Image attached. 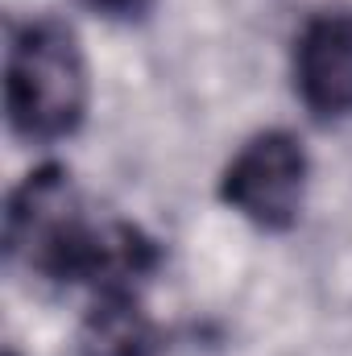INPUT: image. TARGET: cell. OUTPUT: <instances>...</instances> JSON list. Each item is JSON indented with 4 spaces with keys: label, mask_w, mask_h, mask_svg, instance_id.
Here are the masks:
<instances>
[{
    "label": "cell",
    "mask_w": 352,
    "mask_h": 356,
    "mask_svg": "<svg viewBox=\"0 0 352 356\" xmlns=\"http://www.w3.org/2000/svg\"><path fill=\"white\" fill-rule=\"evenodd\" d=\"M8 261L50 286L141 290L158 269V245L129 220L95 224L71 182V170L46 162L21 178L4 203Z\"/></svg>",
    "instance_id": "cell-1"
},
{
    "label": "cell",
    "mask_w": 352,
    "mask_h": 356,
    "mask_svg": "<svg viewBox=\"0 0 352 356\" xmlns=\"http://www.w3.org/2000/svg\"><path fill=\"white\" fill-rule=\"evenodd\" d=\"M91 79L79 33L54 17H25L8 29L4 50V112L8 129L29 145H50L79 133Z\"/></svg>",
    "instance_id": "cell-2"
},
{
    "label": "cell",
    "mask_w": 352,
    "mask_h": 356,
    "mask_svg": "<svg viewBox=\"0 0 352 356\" xmlns=\"http://www.w3.org/2000/svg\"><path fill=\"white\" fill-rule=\"evenodd\" d=\"M311 158L290 129L253 133L220 175V199L262 232H286L307 203Z\"/></svg>",
    "instance_id": "cell-3"
},
{
    "label": "cell",
    "mask_w": 352,
    "mask_h": 356,
    "mask_svg": "<svg viewBox=\"0 0 352 356\" xmlns=\"http://www.w3.org/2000/svg\"><path fill=\"white\" fill-rule=\"evenodd\" d=\"M294 95L319 120L352 116V8L315 13L294 38Z\"/></svg>",
    "instance_id": "cell-4"
},
{
    "label": "cell",
    "mask_w": 352,
    "mask_h": 356,
    "mask_svg": "<svg viewBox=\"0 0 352 356\" xmlns=\"http://www.w3.org/2000/svg\"><path fill=\"white\" fill-rule=\"evenodd\" d=\"M166 344L162 327L141 302V290H99L79 323V356H158Z\"/></svg>",
    "instance_id": "cell-5"
},
{
    "label": "cell",
    "mask_w": 352,
    "mask_h": 356,
    "mask_svg": "<svg viewBox=\"0 0 352 356\" xmlns=\"http://www.w3.org/2000/svg\"><path fill=\"white\" fill-rule=\"evenodd\" d=\"M79 4H88L91 13H99L108 21H141L158 0H79Z\"/></svg>",
    "instance_id": "cell-6"
}]
</instances>
